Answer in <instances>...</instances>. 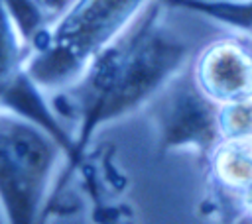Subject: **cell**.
<instances>
[{"instance_id":"cell-1","label":"cell","mask_w":252,"mask_h":224,"mask_svg":"<svg viewBox=\"0 0 252 224\" xmlns=\"http://www.w3.org/2000/svg\"><path fill=\"white\" fill-rule=\"evenodd\" d=\"M161 10L154 0L73 84L49 96L57 116L73 124L79 161L100 128L150 104L185 71L189 45L163 24Z\"/></svg>"},{"instance_id":"cell-2","label":"cell","mask_w":252,"mask_h":224,"mask_svg":"<svg viewBox=\"0 0 252 224\" xmlns=\"http://www.w3.org/2000/svg\"><path fill=\"white\" fill-rule=\"evenodd\" d=\"M154 0H73L30 47V69L45 92L73 84L87 67L122 37Z\"/></svg>"},{"instance_id":"cell-3","label":"cell","mask_w":252,"mask_h":224,"mask_svg":"<svg viewBox=\"0 0 252 224\" xmlns=\"http://www.w3.org/2000/svg\"><path fill=\"white\" fill-rule=\"evenodd\" d=\"M63 147L39 126L0 110V214L4 224H47L49 187Z\"/></svg>"},{"instance_id":"cell-4","label":"cell","mask_w":252,"mask_h":224,"mask_svg":"<svg viewBox=\"0 0 252 224\" xmlns=\"http://www.w3.org/2000/svg\"><path fill=\"white\" fill-rule=\"evenodd\" d=\"M32 47L22 39L8 0H0V110L43 128L65 151L69 169L79 163L71 130L57 116L30 69Z\"/></svg>"},{"instance_id":"cell-5","label":"cell","mask_w":252,"mask_h":224,"mask_svg":"<svg viewBox=\"0 0 252 224\" xmlns=\"http://www.w3.org/2000/svg\"><path fill=\"white\" fill-rule=\"evenodd\" d=\"M161 151L191 149L203 159L220 141L219 104L195 84L191 71L179 73L152 102Z\"/></svg>"},{"instance_id":"cell-6","label":"cell","mask_w":252,"mask_h":224,"mask_svg":"<svg viewBox=\"0 0 252 224\" xmlns=\"http://www.w3.org/2000/svg\"><path fill=\"white\" fill-rule=\"evenodd\" d=\"M197 88L215 104L224 106L252 96V41L224 35L207 43L191 61Z\"/></svg>"},{"instance_id":"cell-7","label":"cell","mask_w":252,"mask_h":224,"mask_svg":"<svg viewBox=\"0 0 252 224\" xmlns=\"http://www.w3.org/2000/svg\"><path fill=\"white\" fill-rule=\"evenodd\" d=\"M205 163L213 185L222 193L236 198L252 187V141L220 140Z\"/></svg>"},{"instance_id":"cell-8","label":"cell","mask_w":252,"mask_h":224,"mask_svg":"<svg viewBox=\"0 0 252 224\" xmlns=\"http://www.w3.org/2000/svg\"><path fill=\"white\" fill-rule=\"evenodd\" d=\"M165 8L199 14L252 41V0H159Z\"/></svg>"},{"instance_id":"cell-9","label":"cell","mask_w":252,"mask_h":224,"mask_svg":"<svg viewBox=\"0 0 252 224\" xmlns=\"http://www.w3.org/2000/svg\"><path fill=\"white\" fill-rule=\"evenodd\" d=\"M220 140L252 141V96L219 108Z\"/></svg>"},{"instance_id":"cell-10","label":"cell","mask_w":252,"mask_h":224,"mask_svg":"<svg viewBox=\"0 0 252 224\" xmlns=\"http://www.w3.org/2000/svg\"><path fill=\"white\" fill-rule=\"evenodd\" d=\"M236 204H238V210H240V216L246 218L250 224H252V187L246 189L242 195L236 196Z\"/></svg>"}]
</instances>
